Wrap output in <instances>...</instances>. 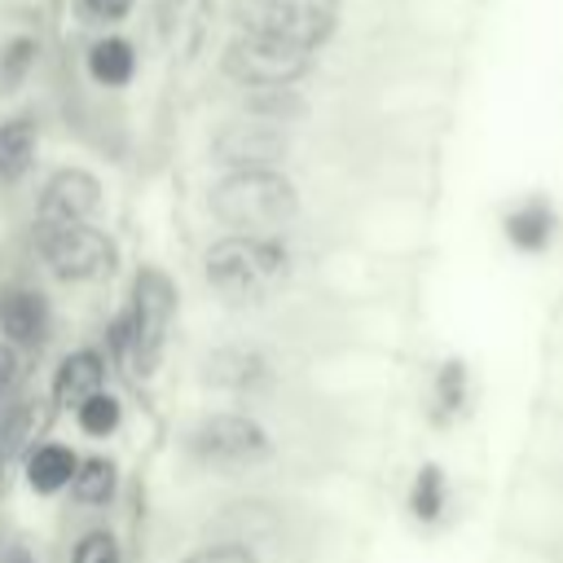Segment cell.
<instances>
[{"instance_id":"6da1fadb","label":"cell","mask_w":563,"mask_h":563,"mask_svg":"<svg viewBox=\"0 0 563 563\" xmlns=\"http://www.w3.org/2000/svg\"><path fill=\"white\" fill-rule=\"evenodd\" d=\"M176 308H180L176 282L163 268L141 264L128 286V303L106 325V356L119 361L123 369H132L136 378H150L163 361Z\"/></svg>"},{"instance_id":"7a4b0ae2","label":"cell","mask_w":563,"mask_h":563,"mask_svg":"<svg viewBox=\"0 0 563 563\" xmlns=\"http://www.w3.org/2000/svg\"><path fill=\"white\" fill-rule=\"evenodd\" d=\"M207 211L229 233L282 238V229L299 216V185L282 167L220 172V180L207 189Z\"/></svg>"},{"instance_id":"3957f363","label":"cell","mask_w":563,"mask_h":563,"mask_svg":"<svg viewBox=\"0 0 563 563\" xmlns=\"http://www.w3.org/2000/svg\"><path fill=\"white\" fill-rule=\"evenodd\" d=\"M202 277L224 303H264L290 277V246L260 233H224L202 251Z\"/></svg>"},{"instance_id":"277c9868","label":"cell","mask_w":563,"mask_h":563,"mask_svg":"<svg viewBox=\"0 0 563 563\" xmlns=\"http://www.w3.org/2000/svg\"><path fill=\"white\" fill-rule=\"evenodd\" d=\"M185 453L207 471H251L273 457V435L242 409H216L185 431Z\"/></svg>"},{"instance_id":"5b68a950","label":"cell","mask_w":563,"mask_h":563,"mask_svg":"<svg viewBox=\"0 0 563 563\" xmlns=\"http://www.w3.org/2000/svg\"><path fill=\"white\" fill-rule=\"evenodd\" d=\"M35 251L57 282L88 286L114 273L119 246L97 224H35Z\"/></svg>"},{"instance_id":"8992f818","label":"cell","mask_w":563,"mask_h":563,"mask_svg":"<svg viewBox=\"0 0 563 563\" xmlns=\"http://www.w3.org/2000/svg\"><path fill=\"white\" fill-rule=\"evenodd\" d=\"M220 70L242 88H295L312 70V53L260 31H238L220 53Z\"/></svg>"},{"instance_id":"52a82bcc","label":"cell","mask_w":563,"mask_h":563,"mask_svg":"<svg viewBox=\"0 0 563 563\" xmlns=\"http://www.w3.org/2000/svg\"><path fill=\"white\" fill-rule=\"evenodd\" d=\"M238 31H260L317 53L339 31V0H242Z\"/></svg>"},{"instance_id":"ba28073f","label":"cell","mask_w":563,"mask_h":563,"mask_svg":"<svg viewBox=\"0 0 563 563\" xmlns=\"http://www.w3.org/2000/svg\"><path fill=\"white\" fill-rule=\"evenodd\" d=\"M290 154V132L286 123L273 119H229L216 136H211V163H220L224 172H255V167H282V158Z\"/></svg>"},{"instance_id":"9c48e42d","label":"cell","mask_w":563,"mask_h":563,"mask_svg":"<svg viewBox=\"0 0 563 563\" xmlns=\"http://www.w3.org/2000/svg\"><path fill=\"white\" fill-rule=\"evenodd\" d=\"M101 211V180L88 167H57L35 198V224H92Z\"/></svg>"},{"instance_id":"30bf717a","label":"cell","mask_w":563,"mask_h":563,"mask_svg":"<svg viewBox=\"0 0 563 563\" xmlns=\"http://www.w3.org/2000/svg\"><path fill=\"white\" fill-rule=\"evenodd\" d=\"M53 334V308L35 286H0V339L18 352H40Z\"/></svg>"},{"instance_id":"8fae6325","label":"cell","mask_w":563,"mask_h":563,"mask_svg":"<svg viewBox=\"0 0 563 563\" xmlns=\"http://www.w3.org/2000/svg\"><path fill=\"white\" fill-rule=\"evenodd\" d=\"M563 220L559 207L545 194H523L501 211V238L519 251V255H545L559 238Z\"/></svg>"},{"instance_id":"7c38bea8","label":"cell","mask_w":563,"mask_h":563,"mask_svg":"<svg viewBox=\"0 0 563 563\" xmlns=\"http://www.w3.org/2000/svg\"><path fill=\"white\" fill-rule=\"evenodd\" d=\"M106 374H110V356L101 347H70L57 369H53V383H48V396L57 409L75 413L88 396L106 391Z\"/></svg>"},{"instance_id":"4fadbf2b","label":"cell","mask_w":563,"mask_h":563,"mask_svg":"<svg viewBox=\"0 0 563 563\" xmlns=\"http://www.w3.org/2000/svg\"><path fill=\"white\" fill-rule=\"evenodd\" d=\"M268 356L260 347H242V343H229V347H216L207 361H202V383L207 387H220V391H255L268 383Z\"/></svg>"},{"instance_id":"5bb4252c","label":"cell","mask_w":563,"mask_h":563,"mask_svg":"<svg viewBox=\"0 0 563 563\" xmlns=\"http://www.w3.org/2000/svg\"><path fill=\"white\" fill-rule=\"evenodd\" d=\"M75 471H79V453L70 444H62V440H40V444H31L22 453V479H26V488L35 497L66 493Z\"/></svg>"},{"instance_id":"9a60e30c","label":"cell","mask_w":563,"mask_h":563,"mask_svg":"<svg viewBox=\"0 0 563 563\" xmlns=\"http://www.w3.org/2000/svg\"><path fill=\"white\" fill-rule=\"evenodd\" d=\"M84 66H88V79L97 88H128L136 79V44L128 35H97L84 53Z\"/></svg>"},{"instance_id":"2e32d148","label":"cell","mask_w":563,"mask_h":563,"mask_svg":"<svg viewBox=\"0 0 563 563\" xmlns=\"http://www.w3.org/2000/svg\"><path fill=\"white\" fill-rule=\"evenodd\" d=\"M471 409V369L462 356H444L431 374V422L453 427Z\"/></svg>"},{"instance_id":"e0dca14e","label":"cell","mask_w":563,"mask_h":563,"mask_svg":"<svg viewBox=\"0 0 563 563\" xmlns=\"http://www.w3.org/2000/svg\"><path fill=\"white\" fill-rule=\"evenodd\" d=\"M35 150H40V128L31 114L0 119V185H22L35 167Z\"/></svg>"},{"instance_id":"ac0fdd59","label":"cell","mask_w":563,"mask_h":563,"mask_svg":"<svg viewBox=\"0 0 563 563\" xmlns=\"http://www.w3.org/2000/svg\"><path fill=\"white\" fill-rule=\"evenodd\" d=\"M449 501H453V493H449L444 466H440V462H422V466L413 471L409 488H405V510H409V519L422 523V528H435V523H444Z\"/></svg>"},{"instance_id":"d6986e66","label":"cell","mask_w":563,"mask_h":563,"mask_svg":"<svg viewBox=\"0 0 563 563\" xmlns=\"http://www.w3.org/2000/svg\"><path fill=\"white\" fill-rule=\"evenodd\" d=\"M70 501L84 506V510H101L114 501L119 493V462L106 457V453H79V471L70 479Z\"/></svg>"},{"instance_id":"ffe728a7","label":"cell","mask_w":563,"mask_h":563,"mask_svg":"<svg viewBox=\"0 0 563 563\" xmlns=\"http://www.w3.org/2000/svg\"><path fill=\"white\" fill-rule=\"evenodd\" d=\"M35 66H40V40L35 35L18 31L9 40H0V97H13L31 79Z\"/></svg>"},{"instance_id":"44dd1931","label":"cell","mask_w":563,"mask_h":563,"mask_svg":"<svg viewBox=\"0 0 563 563\" xmlns=\"http://www.w3.org/2000/svg\"><path fill=\"white\" fill-rule=\"evenodd\" d=\"M75 427H79L88 440H110V435L123 427V400H119L114 391L88 396V400L75 409Z\"/></svg>"},{"instance_id":"7402d4cb","label":"cell","mask_w":563,"mask_h":563,"mask_svg":"<svg viewBox=\"0 0 563 563\" xmlns=\"http://www.w3.org/2000/svg\"><path fill=\"white\" fill-rule=\"evenodd\" d=\"M246 114L273 119V123H290V119L303 114V101L295 97V88H251L246 92Z\"/></svg>"},{"instance_id":"603a6c76","label":"cell","mask_w":563,"mask_h":563,"mask_svg":"<svg viewBox=\"0 0 563 563\" xmlns=\"http://www.w3.org/2000/svg\"><path fill=\"white\" fill-rule=\"evenodd\" d=\"M70 563H123V545L110 528H88L75 550H70Z\"/></svg>"},{"instance_id":"cb8c5ba5","label":"cell","mask_w":563,"mask_h":563,"mask_svg":"<svg viewBox=\"0 0 563 563\" xmlns=\"http://www.w3.org/2000/svg\"><path fill=\"white\" fill-rule=\"evenodd\" d=\"M180 563H255V554L246 541H207V545H194Z\"/></svg>"},{"instance_id":"d4e9b609","label":"cell","mask_w":563,"mask_h":563,"mask_svg":"<svg viewBox=\"0 0 563 563\" xmlns=\"http://www.w3.org/2000/svg\"><path fill=\"white\" fill-rule=\"evenodd\" d=\"M75 4H79V13H84L88 22H97V26H119V22L132 13L136 0H75Z\"/></svg>"},{"instance_id":"484cf974","label":"cell","mask_w":563,"mask_h":563,"mask_svg":"<svg viewBox=\"0 0 563 563\" xmlns=\"http://www.w3.org/2000/svg\"><path fill=\"white\" fill-rule=\"evenodd\" d=\"M22 356H26V352H18L13 343L0 339V405L22 391V387H18V383H22Z\"/></svg>"},{"instance_id":"4316f807","label":"cell","mask_w":563,"mask_h":563,"mask_svg":"<svg viewBox=\"0 0 563 563\" xmlns=\"http://www.w3.org/2000/svg\"><path fill=\"white\" fill-rule=\"evenodd\" d=\"M0 563H40V559H35V550H31V545L13 541V545H9L4 554H0Z\"/></svg>"}]
</instances>
